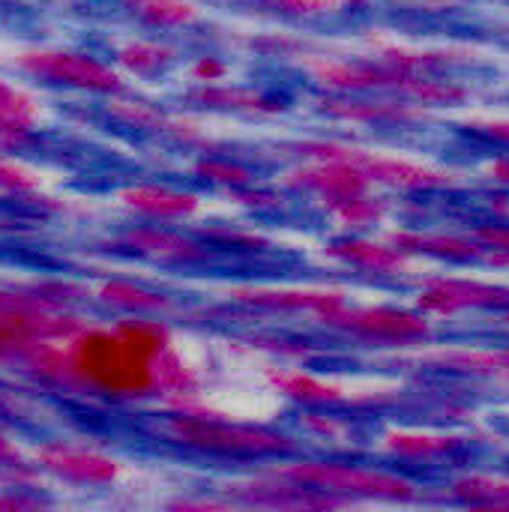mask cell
Here are the masks:
<instances>
[{
    "label": "cell",
    "mask_w": 509,
    "mask_h": 512,
    "mask_svg": "<svg viewBox=\"0 0 509 512\" xmlns=\"http://www.w3.org/2000/svg\"><path fill=\"white\" fill-rule=\"evenodd\" d=\"M468 306H498L509 309V288L480 285V282H456V279H435L420 294V309L453 315Z\"/></svg>",
    "instance_id": "ba28073f"
},
{
    "label": "cell",
    "mask_w": 509,
    "mask_h": 512,
    "mask_svg": "<svg viewBox=\"0 0 509 512\" xmlns=\"http://www.w3.org/2000/svg\"><path fill=\"white\" fill-rule=\"evenodd\" d=\"M186 99L195 105L246 111V114H279L285 108L282 99L252 90V87H237V84H198V87L186 90Z\"/></svg>",
    "instance_id": "30bf717a"
},
{
    "label": "cell",
    "mask_w": 509,
    "mask_h": 512,
    "mask_svg": "<svg viewBox=\"0 0 509 512\" xmlns=\"http://www.w3.org/2000/svg\"><path fill=\"white\" fill-rule=\"evenodd\" d=\"M0 186L6 189H15V192H27V189H36L39 186V177L21 165H15L12 159H3L0 156Z\"/></svg>",
    "instance_id": "f546056e"
},
{
    "label": "cell",
    "mask_w": 509,
    "mask_h": 512,
    "mask_svg": "<svg viewBox=\"0 0 509 512\" xmlns=\"http://www.w3.org/2000/svg\"><path fill=\"white\" fill-rule=\"evenodd\" d=\"M120 198L132 210H141L147 216H162V219H168V216H189L198 207V201L192 195L159 189V186H135V189L120 192Z\"/></svg>",
    "instance_id": "e0dca14e"
},
{
    "label": "cell",
    "mask_w": 509,
    "mask_h": 512,
    "mask_svg": "<svg viewBox=\"0 0 509 512\" xmlns=\"http://www.w3.org/2000/svg\"><path fill=\"white\" fill-rule=\"evenodd\" d=\"M312 75L333 90H387L399 93L405 99H414L420 105H456L468 99V90L453 84V81H435L420 72H405L387 63H357V60H330V57H315L309 63Z\"/></svg>",
    "instance_id": "7a4b0ae2"
},
{
    "label": "cell",
    "mask_w": 509,
    "mask_h": 512,
    "mask_svg": "<svg viewBox=\"0 0 509 512\" xmlns=\"http://www.w3.org/2000/svg\"><path fill=\"white\" fill-rule=\"evenodd\" d=\"M477 237H480L483 243L501 249V252H509V228H480Z\"/></svg>",
    "instance_id": "836d02e7"
},
{
    "label": "cell",
    "mask_w": 509,
    "mask_h": 512,
    "mask_svg": "<svg viewBox=\"0 0 509 512\" xmlns=\"http://www.w3.org/2000/svg\"><path fill=\"white\" fill-rule=\"evenodd\" d=\"M333 258H345L351 264H360V267H369V270H378V273H396L408 264L405 252L402 249H390V246H381V243H366V240H348V243H336L327 249Z\"/></svg>",
    "instance_id": "ac0fdd59"
},
{
    "label": "cell",
    "mask_w": 509,
    "mask_h": 512,
    "mask_svg": "<svg viewBox=\"0 0 509 512\" xmlns=\"http://www.w3.org/2000/svg\"><path fill=\"white\" fill-rule=\"evenodd\" d=\"M0 120L21 123V126L33 129V123L39 120V102L30 93L12 87L6 78H0Z\"/></svg>",
    "instance_id": "603a6c76"
},
{
    "label": "cell",
    "mask_w": 509,
    "mask_h": 512,
    "mask_svg": "<svg viewBox=\"0 0 509 512\" xmlns=\"http://www.w3.org/2000/svg\"><path fill=\"white\" fill-rule=\"evenodd\" d=\"M162 432L168 438L180 441V444L216 450V453H279V450L291 447L288 438H279V435H270V432H258V429L204 423V417L201 420L174 417Z\"/></svg>",
    "instance_id": "277c9868"
},
{
    "label": "cell",
    "mask_w": 509,
    "mask_h": 512,
    "mask_svg": "<svg viewBox=\"0 0 509 512\" xmlns=\"http://www.w3.org/2000/svg\"><path fill=\"white\" fill-rule=\"evenodd\" d=\"M393 243L402 252H429V255H441V258H456V261H471V258H486L489 252L471 240H459V237H432V234H393Z\"/></svg>",
    "instance_id": "d6986e66"
},
{
    "label": "cell",
    "mask_w": 509,
    "mask_h": 512,
    "mask_svg": "<svg viewBox=\"0 0 509 512\" xmlns=\"http://www.w3.org/2000/svg\"><path fill=\"white\" fill-rule=\"evenodd\" d=\"M456 447L453 438H432V435H390V450L402 456H432Z\"/></svg>",
    "instance_id": "83f0119b"
},
{
    "label": "cell",
    "mask_w": 509,
    "mask_h": 512,
    "mask_svg": "<svg viewBox=\"0 0 509 512\" xmlns=\"http://www.w3.org/2000/svg\"><path fill=\"white\" fill-rule=\"evenodd\" d=\"M180 51L159 39H132L114 51V63L129 75H159L174 66Z\"/></svg>",
    "instance_id": "4fadbf2b"
},
{
    "label": "cell",
    "mask_w": 509,
    "mask_h": 512,
    "mask_svg": "<svg viewBox=\"0 0 509 512\" xmlns=\"http://www.w3.org/2000/svg\"><path fill=\"white\" fill-rule=\"evenodd\" d=\"M492 177L507 180L509 183V162H498V165H492Z\"/></svg>",
    "instance_id": "74e56055"
},
{
    "label": "cell",
    "mask_w": 509,
    "mask_h": 512,
    "mask_svg": "<svg viewBox=\"0 0 509 512\" xmlns=\"http://www.w3.org/2000/svg\"><path fill=\"white\" fill-rule=\"evenodd\" d=\"M345 6H351V9H360V6H366L369 0H342Z\"/></svg>",
    "instance_id": "f35d334b"
},
{
    "label": "cell",
    "mask_w": 509,
    "mask_h": 512,
    "mask_svg": "<svg viewBox=\"0 0 509 512\" xmlns=\"http://www.w3.org/2000/svg\"><path fill=\"white\" fill-rule=\"evenodd\" d=\"M288 477L300 486H312L315 492H351V495H372V498H411L414 486L399 477L354 471L345 465H300L291 468Z\"/></svg>",
    "instance_id": "8992f818"
},
{
    "label": "cell",
    "mask_w": 509,
    "mask_h": 512,
    "mask_svg": "<svg viewBox=\"0 0 509 512\" xmlns=\"http://www.w3.org/2000/svg\"><path fill=\"white\" fill-rule=\"evenodd\" d=\"M300 153L306 156H318V159H330V162H351L357 168H363L369 174V180H381L390 186H405V189H420V186H441L450 177L405 159H387V156H375V153H363L354 147H342V144H300Z\"/></svg>",
    "instance_id": "5b68a950"
},
{
    "label": "cell",
    "mask_w": 509,
    "mask_h": 512,
    "mask_svg": "<svg viewBox=\"0 0 509 512\" xmlns=\"http://www.w3.org/2000/svg\"><path fill=\"white\" fill-rule=\"evenodd\" d=\"M237 297L255 306H291V309H315V312L345 303L342 294H330V291H237Z\"/></svg>",
    "instance_id": "ffe728a7"
},
{
    "label": "cell",
    "mask_w": 509,
    "mask_h": 512,
    "mask_svg": "<svg viewBox=\"0 0 509 512\" xmlns=\"http://www.w3.org/2000/svg\"><path fill=\"white\" fill-rule=\"evenodd\" d=\"M381 63L405 69V72H429V69H447V66H459L468 63L474 54L468 48H438V51H417V48H405V45H384L378 51Z\"/></svg>",
    "instance_id": "2e32d148"
},
{
    "label": "cell",
    "mask_w": 509,
    "mask_h": 512,
    "mask_svg": "<svg viewBox=\"0 0 509 512\" xmlns=\"http://www.w3.org/2000/svg\"><path fill=\"white\" fill-rule=\"evenodd\" d=\"M18 462V453H15V447L0 435V465H15Z\"/></svg>",
    "instance_id": "d590c367"
},
{
    "label": "cell",
    "mask_w": 509,
    "mask_h": 512,
    "mask_svg": "<svg viewBox=\"0 0 509 512\" xmlns=\"http://www.w3.org/2000/svg\"><path fill=\"white\" fill-rule=\"evenodd\" d=\"M456 495L471 501V504L504 507L509 501V486L501 480H489V477H471V480L456 483Z\"/></svg>",
    "instance_id": "484cf974"
},
{
    "label": "cell",
    "mask_w": 509,
    "mask_h": 512,
    "mask_svg": "<svg viewBox=\"0 0 509 512\" xmlns=\"http://www.w3.org/2000/svg\"><path fill=\"white\" fill-rule=\"evenodd\" d=\"M327 114L342 117V120H390V123H402V120H420L426 117L423 105H408V102H363V99H324L321 102Z\"/></svg>",
    "instance_id": "5bb4252c"
},
{
    "label": "cell",
    "mask_w": 509,
    "mask_h": 512,
    "mask_svg": "<svg viewBox=\"0 0 509 512\" xmlns=\"http://www.w3.org/2000/svg\"><path fill=\"white\" fill-rule=\"evenodd\" d=\"M225 75H228V63L219 60V57H213V54H204V57H198L189 66V78L195 84H219Z\"/></svg>",
    "instance_id": "4dcf8cb0"
},
{
    "label": "cell",
    "mask_w": 509,
    "mask_h": 512,
    "mask_svg": "<svg viewBox=\"0 0 509 512\" xmlns=\"http://www.w3.org/2000/svg\"><path fill=\"white\" fill-rule=\"evenodd\" d=\"M39 462H42V468H48L57 477H66L75 483H93V486L111 483L120 474V465L114 459L99 456V453H87V450L60 447V444L42 447Z\"/></svg>",
    "instance_id": "9c48e42d"
},
{
    "label": "cell",
    "mask_w": 509,
    "mask_h": 512,
    "mask_svg": "<svg viewBox=\"0 0 509 512\" xmlns=\"http://www.w3.org/2000/svg\"><path fill=\"white\" fill-rule=\"evenodd\" d=\"M123 246L147 255V258H159V261H198L204 258V249H198L195 243L168 234V231H156V228H141V231H129L123 237Z\"/></svg>",
    "instance_id": "9a60e30c"
},
{
    "label": "cell",
    "mask_w": 509,
    "mask_h": 512,
    "mask_svg": "<svg viewBox=\"0 0 509 512\" xmlns=\"http://www.w3.org/2000/svg\"><path fill=\"white\" fill-rule=\"evenodd\" d=\"M0 507L18 510V507H39V501H27V498H0Z\"/></svg>",
    "instance_id": "8d00e7d4"
},
{
    "label": "cell",
    "mask_w": 509,
    "mask_h": 512,
    "mask_svg": "<svg viewBox=\"0 0 509 512\" xmlns=\"http://www.w3.org/2000/svg\"><path fill=\"white\" fill-rule=\"evenodd\" d=\"M39 339L15 351L27 369L69 387H87L111 396H150L159 390L156 357L171 348L168 330L150 321H123L114 330H75L63 348Z\"/></svg>",
    "instance_id": "6da1fadb"
},
{
    "label": "cell",
    "mask_w": 509,
    "mask_h": 512,
    "mask_svg": "<svg viewBox=\"0 0 509 512\" xmlns=\"http://www.w3.org/2000/svg\"><path fill=\"white\" fill-rule=\"evenodd\" d=\"M318 318L324 324H339L375 339H390V342H411V339H426L432 330L423 318L399 309H345V303L321 309Z\"/></svg>",
    "instance_id": "52a82bcc"
},
{
    "label": "cell",
    "mask_w": 509,
    "mask_h": 512,
    "mask_svg": "<svg viewBox=\"0 0 509 512\" xmlns=\"http://www.w3.org/2000/svg\"><path fill=\"white\" fill-rule=\"evenodd\" d=\"M297 186H309V189H318L324 192L327 198H348V195H360L366 192V186L372 183L369 174L351 162H330V165H321V168H306L300 174H294Z\"/></svg>",
    "instance_id": "8fae6325"
},
{
    "label": "cell",
    "mask_w": 509,
    "mask_h": 512,
    "mask_svg": "<svg viewBox=\"0 0 509 512\" xmlns=\"http://www.w3.org/2000/svg\"><path fill=\"white\" fill-rule=\"evenodd\" d=\"M330 210L342 225L366 228V225H375L384 216V201L366 198L360 192V195H348V198H330Z\"/></svg>",
    "instance_id": "44dd1931"
},
{
    "label": "cell",
    "mask_w": 509,
    "mask_h": 512,
    "mask_svg": "<svg viewBox=\"0 0 509 512\" xmlns=\"http://www.w3.org/2000/svg\"><path fill=\"white\" fill-rule=\"evenodd\" d=\"M15 66L39 81L48 84H63L75 90H90V93H120L123 78L117 69L102 63L93 54L84 51H69V48H27L15 57Z\"/></svg>",
    "instance_id": "3957f363"
},
{
    "label": "cell",
    "mask_w": 509,
    "mask_h": 512,
    "mask_svg": "<svg viewBox=\"0 0 509 512\" xmlns=\"http://www.w3.org/2000/svg\"><path fill=\"white\" fill-rule=\"evenodd\" d=\"M123 9L153 30H186L201 18L195 0H123Z\"/></svg>",
    "instance_id": "7c38bea8"
},
{
    "label": "cell",
    "mask_w": 509,
    "mask_h": 512,
    "mask_svg": "<svg viewBox=\"0 0 509 512\" xmlns=\"http://www.w3.org/2000/svg\"><path fill=\"white\" fill-rule=\"evenodd\" d=\"M477 129H486L492 138H501L509 144V120H489V123H477Z\"/></svg>",
    "instance_id": "e575fe53"
},
{
    "label": "cell",
    "mask_w": 509,
    "mask_h": 512,
    "mask_svg": "<svg viewBox=\"0 0 509 512\" xmlns=\"http://www.w3.org/2000/svg\"><path fill=\"white\" fill-rule=\"evenodd\" d=\"M198 3V0H195ZM201 3H228V0H201Z\"/></svg>",
    "instance_id": "ab89813d"
},
{
    "label": "cell",
    "mask_w": 509,
    "mask_h": 512,
    "mask_svg": "<svg viewBox=\"0 0 509 512\" xmlns=\"http://www.w3.org/2000/svg\"><path fill=\"white\" fill-rule=\"evenodd\" d=\"M30 141V126L0 120V150H21Z\"/></svg>",
    "instance_id": "d6a6232c"
},
{
    "label": "cell",
    "mask_w": 509,
    "mask_h": 512,
    "mask_svg": "<svg viewBox=\"0 0 509 512\" xmlns=\"http://www.w3.org/2000/svg\"><path fill=\"white\" fill-rule=\"evenodd\" d=\"M258 6L282 18L306 21V18H321L327 12H336L342 0H258Z\"/></svg>",
    "instance_id": "d4e9b609"
},
{
    "label": "cell",
    "mask_w": 509,
    "mask_h": 512,
    "mask_svg": "<svg viewBox=\"0 0 509 512\" xmlns=\"http://www.w3.org/2000/svg\"><path fill=\"white\" fill-rule=\"evenodd\" d=\"M198 171L210 180H222V183H246L249 180V171L246 168H237V165H228V162H201Z\"/></svg>",
    "instance_id": "1f68e13d"
},
{
    "label": "cell",
    "mask_w": 509,
    "mask_h": 512,
    "mask_svg": "<svg viewBox=\"0 0 509 512\" xmlns=\"http://www.w3.org/2000/svg\"><path fill=\"white\" fill-rule=\"evenodd\" d=\"M102 297L114 306H123V309H144V312H153V309H165L168 300L162 294H153V291H144L138 285H129V282H108L102 288Z\"/></svg>",
    "instance_id": "cb8c5ba5"
},
{
    "label": "cell",
    "mask_w": 509,
    "mask_h": 512,
    "mask_svg": "<svg viewBox=\"0 0 509 512\" xmlns=\"http://www.w3.org/2000/svg\"><path fill=\"white\" fill-rule=\"evenodd\" d=\"M273 384H276V387H282L288 396L303 399V402H336V399H342V390H339V387L324 384V381H315V378L300 375V372H291V375H273Z\"/></svg>",
    "instance_id": "7402d4cb"
},
{
    "label": "cell",
    "mask_w": 509,
    "mask_h": 512,
    "mask_svg": "<svg viewBox=\"0 0 509 512\" xmlns=\"http://www.w3.org/2000/svg\"><path fill=\"white\" fill-rule=\"evenodd\" d=\"M252 48L261 54H273V57H294V54L306 51L303 39H291V36H279V33H270L264 39H252Z\"/></svg>",
    "instance_id": "f1b7e54d"
},
{
    "label": "cell",
    "mask_w": 509,
    "mask_h": 512,
    "mask_svg": "<svg viewBox=\"0 0 509 512\" xmlns=\"http://www.w3.org/2000/svg\"><path fill=\"white\" fill-rule=\"evenodd\" d=\"M108 111H111L117 120H123V123H129V126H135V129H165V126H168V120H165L156 108H150V105H144V102L111 99Z\"/></svg>",
    "instance_id": "4316f807"
}]
</instances>
